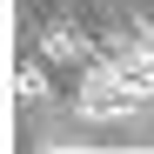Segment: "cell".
Returning a JSON list of instances; mask_svg holds the SVG:
<instances>
[{"label": "cell", "instance_id": "6da1fadb", "mask_svg": "<svg viewBox=\"0 0 154 154\" xmlns=\"http://www.w3.org/2000/svg\"><path fill=\"white\" fill-rule=\"evenodd\" d=\"M74 100H81V114H87V121H127V114L141 107L114 54H107V60H87V74H81V94H74Z\"/></svg>", "mask_w": 154, "mask_h": 154}, {"label": "cell", "instance_id": "7a4b0ae2", "mask_svg": "<svg viewBox=\"0 0 154 154\" xmlns=\"http://www.w3.org/2000/svg\"><path fill=\"white\" fill-rule=\"evenodd\" d=\"M40 54H47V60H94V47H87V34H81V27L54 20V27L40 34Z\"/></svg>", "mask_w": 154, "mask_h": 154}, {"label": "cell", "instance_id": "3957f363", "mask_svg": "<svg viewBox=\"0 0 154 154\" xmlns=\"http://www.w3.org/2000/svg\"><path fill=\"white\" fill-rule=\"evenodd\" d=\"M14 100H47V54L14 67Z\"/></svg>", "mask_w": 154, "mask_h": 154}]
</instances>
